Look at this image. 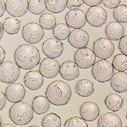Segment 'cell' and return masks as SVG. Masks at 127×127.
Returning <instances> with one entry per match:
<instances>
[{"label": "cell", "instance_id": "d6986e66", "mask_svg": "<svg viewBox=\"0 0 127 127\" xmlns=\"http://www.w3.org/2000/svg\"><path fill=\"white\" fill-rule=\"evenodd\" d=\"M110 86L116 93H123L127 91V73L118 72L114 74L110 80Z\"/></svg>", "mask_w": 127, "mask_h": 127}, {"label": "cell", "instance_id": "7bdbcfd3", "mask_svg": "<svg viewBox=\"0 0 127 127\" xmlns=\"http://www.w3.org/2000/svg\"><path fill=\"white\" fill-rule=\"evenodd\" d=\"M29 127H40L39 126H37V125H32V126H31Z\"/></svg>", "mask_w": 127, "mask_h": 127}, {"label": "cell", "instance_id": "7c38bea8", "mask_svg": "<svg viewBox=\"0 0 127 127\" xmlns=\"http://www.w3.org/2000/svg\"><path fill=\"white\" fill-rule=\"evenodd\" d=\"M66 25L70 28L78 29L82 28L86 23V15L82 10L78 9L69 11L65 17Z\"/></svg>", "mask_w": 127, "mask_h": 127}, {"label": "cell", "instance_id": "74e56055", "mask_svg": "<svg viewBox=\"0 0 127 127\" xmlns=\"http://www.w3.org/2000/svg\"><path fill=\"white\" fill-rule=\"evenodd\" d=\"M6 99L5 94L0 91V111H1L5 107Z\"/></svg>", "mask_w": 127, "mask_h": 127}, {"label": "cell", "instance_id": "f1b7e54d", "mask_svg": "<svg viewBox=\"0 0 127 127\" xmlns=\"http://www.w3.org/2000/svg\"><path fill=\"white\" fill-rule=\"evenodd\" d=\"M61 119L55 113H50L45 115L42 120V127H61Z\"/></svg>", "mask_w": 127, "mask_h": 127}, {"label": "cell", "instance_id": "ba28073f", "mask_svg": "<svg viewBox=\"0 0 127 127\" xmlns=\"http://www.w3.org/2000/svg\"><path fill=\"white\" fill-rule=\"evenodd\" d=\"M96 60V56L93 51L87 47L77 50L74 56V62L82 69H87L92 67Z\"/></svg>", "mask_w": 127, "mask_h": 127}, {"label": "cell", "instance_id": "836d02e7", "mask_svg": "<svg viewBox=\"0 0 127 127\" xmlns=\"http://www.w3.org/2000/svg\"><path fill=\"white\" fill-rule=\"evenodd\" d=\"M84 4L83 0H67V7L70 10L78 9Z\"/></svg>", "mask_w": 127, "mask_h": 127}, {"label": "cell", "instance_id": "3957f363", "mask_svg": "<svg viewBox=\"0 0 127 127\" xmlns=\"http://www.w3.org/2000/svg\"><path fill=\"white\" fill-rule=\"evenodd\" d=\"M34 117L32 107L27 102L20 101L13 104L9 111V118L15 124L24 126L30 123Z\"/></svg>", "mask_w": 127, "mask_h": 127}, {"label": "cell", "instance_id": "f546056e", "mask_svg": "<svg viewBox=\"0 0 127 127\" xmlns=\"http://www.w3.org/2000/svg\"><path fill=\"white\" fill-rule=\"evenodd\" d=\"M46 9V4L44 0H30L29 2V11L34 15L43 13Z\"/></svg>", "mask_w": 127, "mask_h": 127}, {"label": "cell", "instance_id": "d6a6232c", "mask_svg": "<svg viewBox=\"0 0 127 127\" xmlns=\"http://www.w3.org/2000/svg\"><path fill=\"white\" fill-rule=\"evenodd\" d=\"M64 127H89L87 122L81 117L74 116L68 119Z\"/></svg>", "mask_w": 127, "mask_h": 127}, {"label": "cell", "instance_id": "9a60e30c", "mask_svg": "<svg viewBox=\"0 0 127 127\" xmlns=\"http://www.w3.org/2000/svg\"><path fill=\"white\" fill-rule=\"evenodd\" d=\"M26 90L23 84L13 83L10 84L6 89V99L11 103H16L22 101L26 95Z\"/></svg>", "mask_w": 127, "mask_h": 127}, {"label": "cell", "instance_id": "b9f144b4", "mask_svg": "<svg viewBox=\"0 0 127 127\" xmlns=\"http://www.w3.org/2000/svg\"><path fill=\"white\" fill-rule=\"evenodd\" d=\"M0 127H17L15 125L10 124V123H5L3 125H2Z\"/></svg>", "mask_w": 127, "mask_h": 127}, {"label": "cell", "instance_id": "4316f807", "mask_svg": "<svg viewBox=\"0 0 127 127\" xmlns=\"http://www.w3.org/2000/svg\"><path fill=\"white\" fill-rule=\"evenodd\" d=\"M39 25L43 29L50 30L56 26V18L54 15L50 13L42 14L39 17Z\"/></svg>", "mask_w": 127, "mask_h": 127}, {"label": "cell", "instance_id": "bcb514c9", "mask_svg": "<svg viewBox=\"0 0 127 127\" xmlns=\"http://www.w3.org/2000/svg\"><path fill=\"white\" fill-rule=\"evenodd\" d=\"M127 127V126H125V127Z\"/></svg>", "mask_w": 127, "mask_h": 127}, {"label": "cell", "instance_id": "f6af8a7d", "mask_svg": "<svg viewBox=\"0 0 127 127\" xmlns=\"http://www.w3.org/2000/svg\"><path fill=\"white\" fill-rule=\"evenodd\" d=\"M126 119H127V112H126Z\"/></svg>", "mask_w": 127, "mask_h": 127}, {"label": "cell", "instance_id": "ab89813d", "mask_svg": "<svg viewBox=\"0 0 127 127\" xmlns=\"http://www.w3.org/2000/svg\"><path fill=\"white\" fill-rule=\"evenodd\" d=\"M6 57V52L3 48L0 46V64L2 63Z\"/></svg>", "mask_w": 127, "mask_h": 127}, {"label": "cell", "instance_id": "5bb4252c", "mask_svg": "<svg viewBox=\"0 0 127 127\" xmlns=\"http://www.w3.org/2000/svg\"><path fill=\"white\" fill-rule=\"evenodd\" d=\"M69 44L74 48L80 49L86 47L89 42V36L87 32L81 29L73 30L68 37Z\"/></svg>", "mask_w": 127, "mask_h": 127}, {"label": "cell", "instance_id": "4fadbf2b", "mask_svg": "<svg viewBox=\"0 0 127 127\" xmlns=\"http://www.w3.org/2000/svg\"><path fill=\"white\" fill-rule=\"evenodd\" d=\"M28 0H6V10L14 17L24 16L28 10Z\"/></svg>", "mask_w": 127, "mask_h": 127}, {"label": "cell", "instance_id": "484cf974", "mask_svg": "<svg viewBox=\"0 0 127 127\" xmlns=\"http://www.w3.org/2000/svg\"><path fill=\"white\" fill-rule=\"evenodd\" d=\"M46 9L51 13L58 14L67 7V0H45Z\"/></svg>", "mask_w": 127, "mask_h": 127}, {"label": "cell", "instance_id": "f35d334b", "mask_svg": "<svg viewBox=\"0 0 127 127\" xmlns=\"http://www.w3.org/2000/svg\"><path fill=\"white\" fill-rule=\"evenodd\" d=\"M6 11V4L3 0H0V18L3 16Z\"/></svg>", "mask_w": 127, "mask_h": 127}, {"label": "cell", "instance_id": "d4e9b609", "mask_svg": "<svg viewBox=\"0 0 127 127\" xmlns=\"http://www.w3.org/2000/svg\"><path fill=\"white\" fill-rule=\"evenodd\" d=\"M4 31L9 35L17 34L20 29V21L15 17H7L3 24Z\"/></svg>", "mask_w": 127, "mask_h": 127}, {"label": "cell", "instance_id": "5b68a950", "mask_svg": "<svg viewBox=\"0 0 127 127\" xmlns=\"http://www.w3.org/2000/svg\"><path fill=\"white\" fill-rule=\"evenodd\" d=\"M20 68L15 62L5 61L0 64V81L4 83H13L20 76Z\"/></svg>", "mask_w": 127, "mask_h": 127}, {"label": "cell", "instance_id": "6da1fadb", "mask_svg": "<svg viewBox=\"0 0 127 127\" xmlns=\"http://www.w3.org/2000/svg\"><path fill=\"white\" fill-rule=\"evenodd\" d=\"M14 59L18 66L26 70H31L37 66L41 60L39 50L30 44L18 46L14 52Z\"/></svg>", "mask_w": 127, "mask_h": 127}, {"label": "cell", "instance_id": "52a82bcc", "mask_svg": "<svg viewBox=\"0 0 127 127\" xmlns=\"http://www.w3.org/2000/svg\"><path fill=\"white\" fill-rule=\"evenodd\" d=\"M44 32L36 23H30L23 28L22 37L25 41L30 44H37L43 39Z\"/></svg>", "mask_w": 127, "mask_h": 127}, {"label": "cell", "instance_id": "e0dca14e", "mask_svg": "<svg viewBox=\"0 0 127 127\" xmlns=\"http://www.w3.org/2000/svg\"><path fill=\"white\" fill-rule=\"evenodd\" d=\"M81 118L88 122L96 120L99 115L100 110L98 106L93 102L84 103L79 109Z\"/></svg>", "mask_w": 127, "mask_h": 127}, {"label": "cell", "instance_id": "603a6c76", "mask_svg": "<svg viewBox=\"0 0 127 127\" xmlns=\"http://www.w3.org/2000/svg\"><path fill=\"white\" fill-rule=\"evenodd\" d=\"M33 111L38 115L45 113L50 108V102L44 96H38L34 98L32 103Z\"/></svg>", "mask_w": 127, "mask_h": 127}, {"label": "cell", "instance_id": "cb8c5ba5", "mask_svg": "<svg viewBox=\"0 0 127 127\" xmlns=\"http://www.w3.org/2000/svg\"><path fill=\"white\" fill-rule=\"evenodd\" d=\"M124 99L116 94H111L106 97L104 104L109 110L116 112L120 110L123 106Z\"/></svg>", "mask_w": 127, "mask_h": 127}, {"label": "cell", "instance_id": "8d00e7d4", "mask_svg": "<svg viewBox=\"0 0 127 127\" xmlns=\"http://www.w3.org/2000/svg\"><path fill=\"white\" fill-rule=\"evenodd\" d=\"M83 1L87 6L94 7L101 4L102 2V0H83Z\"/></svg>", "mask_w": 127, "mask_h": 127}, {"label": "cell", "instance_id": "277c9868", "mask_svg": "<svg viewBox=\"0 0 127 127\" xmlns=\"http://www.w3.org/2000/svg\"><path fill=\"white\" fill-rule=\"evenodd\" d=\"M92 74L99 82H106L110 80L113 76L114 69L109 61L100 60L95 62L92 66Z\"/></svg>", "mask_w": 127, "mask_h": 127}, {"label": "cell", "instance_id": "2e32d148", "mask_svg": "<svg viewBox=\"0 0 127 127\" xmlns=\"http://www.w3.org/2000/svg\"><path fill=\"white\" fill-rule=\"evenodd\" d=\"M60 74L64 79L72 81L78 77L79 75V67L74 62L66 61L60 66Z\"/></svg>", "mask_w": 127, "mask_h": 127}, {"label": "cell", "instance_id": "8fae6325", "mask_svg": "<svg viewBox=\"0 0 127 127\" xmlns=\"http://www.w3.org/2000/svg\"><path fill=\"white\" fill-rule=\"evenodd\" d=\"M60 66L59 62L54 59L46 58L41 62L39 72L46 78L51 79L56 77L60 73Z\"/></svg>", "mask_w": 127, "mask_h": 127}, {"label": "cell", "instance_id": "9c48e42d", "mask_svg": "<svg viewBox=\"0 0 127 127\" xmlns=\"http://www.w3.org/2000/svg\"><path fill=\"white\" fill-rule=\"evenodd\" d=\"M86 15L87 22L92 27H101L106 23L107 13L101 6L91 7L88 10Z\"/></svg>", "mask_w": 127, "mask_h": 127}, {"label": "cell", "instance_id": "d590c367", "mask_svg": "<svg viewBox=\"0 0 127 127\" xmlns=\"http://www.w3.org/2000/svg\"><path fill=\"white\" fill-rule=\"evenodd\" d=\"M121 0H102L104 6L108 9H114L119 6Z\"/></svg>", "mask_w": 127, "mask_h": 127}, {"label": "cell", "instance_id": "44dd1931", "mask_svg": "<svg viewBox=\"0 0 127 127\" xmlns=\"http://www.w3.org/2000/svg\"><path fill=\"white\" fill-rule=\"evenodd\" d=\"M98 127H122L121 118L113 112L104 113L98 121Z\"/></svg>", "mask_w": 127, "mask_h": 127}, {"label": "cell", "instance_id": "83f0119b", "mask_svg": "<svg viewBox=\"0 0 127 127\" xmlns=\"http://www.w3.org/2000/svg\"><path fill=\"white\" fill-rule=\"evenodd\" d=\"M52 34L54 37L63 41L68 38L70 34V28L65 24H59L53 29Z\"/></svg>", "mask_w": 127, "mask_h": 127}, {"label": "cell", "instance_id": "8992f818", "mask_svg": "<svg viewBox=\"0 0 127 127\" xmlns=\"http://www.w3.org/2000/svg\"><path fill=\"white\" fill-rule=\"evenodd\" d=\"M93 51L98 58L103 60L109 59L114 52L113 42L106 38H100L93 43Z\"/></svg>", "mask_w": 127, "mask_h": 127}, {"label": "cell", "instance_id": "1f68e13d", "mask_svg": "<svg viewBox=\"0 0 127 127\" xmlns=\"http://www.w3.org/2000/svg\"><path fill=\"white\" fill-rule=\"evenodd\" d=\"M113 16L118 23L122 24L127 23V6L122 4L115 8Z\"/></svg>", "mask_w": 127, "mask_h": 127}, {"label": "cell", "instance_id": "ffe728a7", "mask_svg": "<svg viewBox=\"0 0 127 127\" xmlns=\"http://www.w3.org/2000/svg\"><path fill=\"white\" fill-rule=\"evenodd\" d=\"M105 33L110 40L119 41L124 36V28L120 23L112 22L106 27Z\"/></svg>", "mask_w": 127, "mask_h": 127}, {"label": "cell", "instance_id": "60d3db41", "mask_svg": "<svg viewBox=\"0 0 127 127\" xmlns=\"http://www.w3.org/2000/svg\"><path fill=\"white\" fill-rule=\"evenodd\" d=\"M3 33H4V30L3 27V25L2 23L0 22V40H1L3 36Z\"/></svg>", "mask_w": 127, "mask_h": 127}, {"label": "cell", "instance_id": "7402d4cb", "mask_svg": "<svg viewBox=\"0 0 127 127\" xmlns=\"http://www.w3.org/2000/svg\"><path fill=\"white\" fill-rule=\"evenodd\" d=\"M93 83L88 79H82L79 81L75 88V92L82 97L90 96L94 92Z\"/></svg>", "mask_w": 127, "mask_h": 127}, {"label": "cell", "instance_id": "4dcf8cb0", "mask_svg": "<svg viewBox=\"0 0 127 127\" xmlns=\"http://www.w3.org/2000/svg\"><path fill=\"white\" fill-rule=\"evenodd\" d=\"M112 66L115 70L124 72L127 70V56L124 54H118L113 59Z\"/></svg>", "mask_w": 127, "mask_h": 127}, {"label": "cell", "instance_id": "e575fe53", "mask_svg": "<svg viewBox=\"0 0 127 127\" xmlns=\"http://www.w3.org/2000/svg\"><path fill=\"white\" fill-rule=\"evenodd\" d=\"M118 48L122 54L127 56V35L124 36L120 40Z\"/></svg>", "mask_w": 127, "mask_h": 127}, {"label": "cell", "instance_id": "30bf717a", "mask_svg": "<svg viewBox=\"0 0 127 127\" xmlns=\"http://www.w3.org/2000/svg\"><path fill=\"white\" fill-rule=\"evenodd\" d=\"M42 48L45 56L47 58L55 59L63 54L64 45L60 40L55 38H50L43 42Z\"/></svg>", "mask_w": 127, "mask_h": 127}, {"label": "cell", "instance_id": "7a4b0ae2", "mask_svg": "<svg viewBox=\"0 0 127 127\" xmlns=\"http://www.w3.org/2000/svg\"><path fill=\"white\" fill-rule=\"evenodd\" d=\"M46 97L49 102L56 106H63L68 104L72 96L70 86L62 80L53 81L48 86Z\"/></svg>", "mask_w": 127, "mask_h": 127}, {"label": "cell", "instance_id": "ac0fdd59", "mask_svg": "<svg viewBox=\"0 0 127 127\" xmlns=\"http://www.w3.org/2000/svg\"><path fill=\"white\" fill-rule=\"evenodd\" d=\"M24 83L28 89L31 91H36L43 86V76L37 71H30L25 75Z\"/></svg>", "mask_w": 127, "mask_h": 127}, {"label": "cell", "instance_id": "ee69618b", "mask_svg": "<svg viewBox=\"0 0 127 127\" xmlns=\"http://www.w3.org/2000/svg\"><path fill=\"white\" fill-rule=\"evenodd\" d=\"M2 122V118H1V116L0 115V126H1Z\"/></svg>", "mask_w": 127, "mask_h": 127}]
</instances>
